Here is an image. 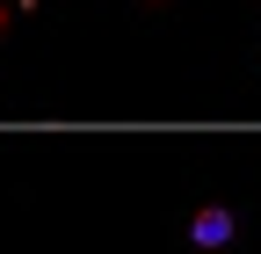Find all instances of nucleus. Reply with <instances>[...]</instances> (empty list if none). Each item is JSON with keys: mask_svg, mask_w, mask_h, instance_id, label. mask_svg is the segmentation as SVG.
I'll return each instance as SVG.
<instances>
[{"mask_svg": "<svg viewBox=\"0 0 261 254\" xmlns=\"http://www.w3.org/2000/svg\"><path fill=\"white\" fill-rule=\"evenodd\" d=\"M0 22H8V8H0Z\"/></svg>", "mask_w": 261, "mask_h": 254, "instance_id": "nucleus-2", "label": "nucleus"}, {"mask_svg": "<svg viewBox=\"0 0 261 254\" xmlns=\"http://www.w3.org/2000/svg\"><path fill=\"white\" fill-rule=\"evenodd\" d=\"M189 240L203 247V254H218V247H232V211H218V204H203L189 218Z\"/></svg>", "mask_w": 261, "mask_h": 254, "instance_id": "nucleus-1", "label": "nucleus"}]
</instances>
